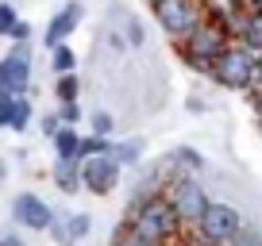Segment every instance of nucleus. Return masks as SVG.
Returning <instances> with one entry per match:
<instances>
[{
  "mask_svg": "<svg viewBox=\"0 0 262 246\" xmlns=\"http://www.w3.org/2000/svg\"><path fill=\"white\" fill-rule=\"evenodd\" d=\"M123 231H131V235H139V238H147V242L162 246L166 238L178 231V215H173V208L166 204V196H147L135 212H131V219H127Z\"/></svg>",
  "mask_w": 262,
  "mask_h": 246,
  "instance_id": "1",
  "label": "nucleus"
},
{
  "mask_svg": "<svg viewBox=\"0 0 262 246\" xmlns=\"http://www.w3.org/2000/svg\"><path fill=\"white\" fill-rule=\"evenodd\" d=\"M224 50H228V35H220L212 23H205V19L181 39V58H185L193 69H205V73L212 69V62L224 54Z\"/></svg>",
  "mask_w": 262,
  "mask_h": 246,
  "instance_id": "2",
  "label": "nucleus"
},
{
  "mask_svg": "<svg viewBox=\"0 0 262 246\" xmlns=\"http://www.w3.org/2000/svg\"><path fill=\"white\" fill-rule=\"evenodd\" d=\"M254 58H258V54H251L243 42H228V50L212 62L208 73H212L224 89H251V81H254Z\"/></svg>",
  "mask_w": 262,
  "mask_h": 246,
  "instance_id": "3",
  "label": "nucleus"
},
{
  "mask_svg": "<svg viewBox=\"0 0 262 246\" xmlns=\"http://www.w3.org/2000/svg\"><path fill=\"white\" fill-rule=\"evenodd\" d=\"M166 204L173 208L178 223H196L205 215V208H208V192H205V185L196 177H173L170 192H166Z\"/></svg>",
  "mask_w": 262,
  "mask_h": 246,
  "instance_id": "4",
  "label": "nucleus"
},
{
  "mask_svg": "<svg viewBox=\"0 0 262 246\" xmlns=\"http://www.w3.org/2000/svg\"><path fill=\"white\" fill-rule=\"evenodd\" d=\"M239 227H243V215H239L231 204H216V200H208L205 215L196 219V235L205 238V242H212V246L231 242Z\"/></svg>",
  "mask_w": 262,
  "mask_h": 246,
  "instance_id": "5",
  "label": "nucleus"
},
{
  "mask_svg": "<svg viewBox=\"0 0 262 246\" xmlns=\"http://www.w3.org/2000/svg\"><path fill=\"white\" fill-rule=\"evenodd\" d=\"M150 8H155L158 27H162L166 35H173V39H185V35L205 19L201 8H196V0H158Z\"/></svg>",
  "mask_w": 262,
  "mask_h": 246,
  "instance_id": "6",
  "label": "nucleus"
},
{
  "mask_svg": "<svg viewBox=\"0 0 262 246\" xmlns=\"http://www.w3.org/2000/svg\"><path fill=\"white\" fill-rule=\"evenodd\" d=\"M27 81H31V50L27 42H16V50L0 62V100H19L27 92Z\"/></svg>",
  "mask_w": 262,
  "mask_h": 246,
  "instance_id": "7",
  "label": "nucleus"
},
{
  "mask_svg": "<svg viewBox=\"0 0 262 246\" xmlns=\"http://www.w3.org/2000/svg\"><path fill=\"white\" fill-rule=\"evenodd\" d=\"M116 181H120V165H116L112 154H100V158H89L81 162V185L97 196H108L116 189Z\"/></svg>",
  "mask_w": 262,
  "mask_h": 246,
  "instance_id": "8",
  "label": "nucleus"
},
{
  "mask_svg": "<svg viewBox=\"0 0 262 246\" xmlns=\"http://www.w3.org/2000/svg\"><path fill=\"white\" fill-rule=\"evenodd\" d=\"M16 219L24 223V227H31V231H50L54 212H50V204L42 196H35V192H19V196H16Z\"/></svg>",
  "mask_w": 262,
  "mask_h": 246,
  "instance_id": "9",
  "label": "nucleus"
},
{
  "mask_svg": "<svg viewBox=\"0 0 262 246\" xmlns=\"http://www.w3.org/2000/svg\"><path fill=\"white\" fill-rule=\"evenodd\" d=\"M77 23H81V4L74 0V4H66V8L47 23V35H42V39H47V46H50V50H54V46H66V39L77 31Z\"/></svg>",
  "mask_w": 262,
  "mask_h": 246,
  "instance_id": "10",
  "label": "nucleus"
},
{
  "mask_svg": "<svg viewBox=\"0 0 262 246\" xmlns=\"http://www.w3.org/2000/svg\"><path fill=\"white\" fill-rule=\"evenodd\" d=\"M89 227H93V219L85 212H70V215H54V219H50V231H54L62 242H74V238L89 235Z\"/></svg>",
  "mask_w": 262,
  "mask_h": 246,
  "instance_id": "11",
  "label": "nucleus"
},
{
  "mask_svg": "<svg viewBox=\"0 0 262 246\" xmlns=\"http://www.w3.org/2000/svg\"><path fill=\"white\" fill-rule=\"evenodd\" d=\"M54 181L62 192H77L81 189V162H58L54 158Z\"/></svg>",
  "mask_w": 262,
  "mask_h": 246,
  "instance_id": "12",
  "label": "nucleus"
},
{
  "mask_svg": "<svg viewBox=\"0 0 262 246\" xmlns=\"http://www.w3.org/2000/svg\"><path fill=\"white\" fill-rule=\"evenodd\" d=\"M77 142H81V135H77L74 127H62V131L54 135V154H58V162H77Z\"/></svg>",
  "mask_w": 262,
  "mask_h": 246,
  "instance_id": "13",
  "label": "nucleus"
},
{
  "mask_svg": "<svg viewBox=\"0 0 262 246\" xmlns=\"http://www.w3.org/2000/svg\"><path fill=\"white\" fill-rule=\"evenodd\" d=\"M239 42H243V46L251 50V54H262V12H251V16H247Z\"/></svg>",
  "mask_w": 262,
  "mask_h": 246,
  "instance_id": "14",
  "label": "nucleus"
},
{
  "mask_svg": "<svg viewBox=\"0 0 262 246\" xmlns=\"http://www.w3.org/2000/svg\"><path fill=\"white\" fill-rule=\"evenodd\" d=\"M108 146H112L108 139H97V135H81V142H77V162H89V158L108 154Z\"/></svg>",
  "mask_w": 262,
  "mask_h": 246,
  "instance_id": "15",
  "label": "nucleus"
},
{
  "mask_svg": "<svg viewBox=\"0 0 262 246\" xmlns=\"http://www.w3.org/2000/svg\"><path fill=\"white\" fill-rule=\"evenodd\" d=\"M54 92H58V100H62V104H77V96H81V77H77V73L58 77Z\"/></svg>",
  "mask_w": 262,
  "mask_h": 246,
  "instance_id": "16",
  "label": "nucleus"
},
{
  "mask_svg": "<svg viewBox=\"0 0 262 246\" xmlns=\"http://www.w3.org/2000/svg\"><path fill=\"white\" fill-rule=\"evenodd\" d=\"M50 66H54L58 69V73H74V66H77V54H74V50H70V46H54V50H50Z\"/></svg>",
  "mask_w": 262,
  "mask_h": 246,
  "instance_id": "17",
  "label": "nucleus"
},
{
  "mask_svg": "<svg viewBox=\"0 0 262 246\" xmlns=\"http://www.w3.org/2000/svg\"><path fill=\"white\" fill-rule=\"evenodd\" d=\"M27 123H31V100L19 96L16 104H12V123H8V127H12V131H24Z\"/></svg>",
  "mask_w": 262,
  "mask_h": 246,
  "instance_id": "18",
  "label": "nucleus"
},
{
  "mask_svg": "<svg viewBox=\"0 0 262 246\" xmlns=\"http://www.w3.org/2000/svg\"><path fill=\"white\" fill-rule=\"evenodd\" d=\"M108 154L116 158V165H127L139 158V142H123V146H108Z\"/></svg>",
  "mask_w": 262,
  "mask_h": 246,
  "instance_id": "19",
  "label": "nucleus"
},
{
  "mask_svg": "<svg viewBox=\"0 0 262 246\" xmlns=\"http://www.w3.org/2000/svg\"><path fill=\"white\" fill-rule=\"evenodd\" d=\"M228 246H262V235H258L254 227H239V231H235V238H231Z\"/></svg>",
  "mask_w": 262,
  "mask_h": 246,
  "instance_id": "20",
  "label": "nucleus"
},
{
  "mask_svg": "<svg viewBox=\"0 0 262 246\" xmlns=\"http://www.w3.org/2000/svg\"><path fill=\"white\" fill-rule=\"evenodd\" d=\"M112 127H116V119L108 112H97L93 115V135H97V139H108V135H112Z\"/></svg>",
  "mask_w": 262,
  "mask_h": 246,
  "instance_id": "21",
  "label": "nucleus"
},
{
  "mask_svg": "<svg viewBox=\"0 0 262 246\" xmlns=\"http://www.w3.org/2000/svg\"><path fill=\"white\" fill-rule=\"evenodd\" d=\"M19 23V16H16V8L12 4H0V35H12V27Z\"/></svg>",
  "mask_w": 262,
  "mask_h": 246,
  "instance_id": "22",
  "label": "nucleus"
},
{
  "mask_svg": "<svg viewBox=\"0 0 262 246\" xmlns=\"http://www.w3.org/2000/svg\"><path fill=\"white\" fill-rule=\"evenodd\" d=\"M173 162H181L185 169H201V165H205L201 158H196V150H189V146H181L178 154H173Z\"/></svg>",
  "mask_w": 262,
  "mask_h": 246,
  "instance_id": "23",
  "label": "nucleus"
},
{
  "mask_svg": "<svg viewBox=\"0 0 262 246\" xmlns=\"http://www.w3.org/2000/svg\"><path fill=\"white\" fill-rule=\"evenodd\" d=\"M116 246H158V242H147V238L131 235V231H120V238H116Z\"/></svg>",
  "mask_w": 262,
  "mask_h": 246,
  "instance_id": "24",
  "label": "nucleus"
},
{
  "mask_svg": "<svg viewBox=\"0 0 262 246\" xmlns=\"http://www.w3.org/2000/svg\"><path fill=\"white\" fill-rule=\"evenodd\" d=\"M77 115H81L77 104H62V115H58V119H62V127H70V123H77Z\"/></svg>",
  "mask_w": 262,
  "mask_h": 246,
  "instance_id": "25",
  "label": "nucleus"
},
{
  "mask_svg": "<svg viewBox=\"0 0 262 246\" xmlns=\"http://www.w3.org/2000/svg\"><path fill=\"white\" fill-rule=\"evenodd\" d=\"M58 131H62V119H58V115H47V119H42V135H47V139H54Z\"/></svg>",
  "mask_w": 262,
  "mask_h": 246,
  "instance_id": "26",
  "label": "nucleus"
},
{
  "mask_svg": "<svg viewBox=\"0 0 262 246\" xmlns=\"http://www.w3.org/2000/svg\"><path fill=\"white\" fill-rule=\"evenodd\" d=\"M8 39H16V42H27V39H31V23H24V19H19V23L12 27V35H8Z\"/></svg>",
  "mask_w": 262,
  "mask_h": 246,
  "instance_id": "27",
  "label": "nucleus"
},
{
  "mask_svg": "<svg viewBox=\"0 0 262 246\" xmlns=\"http://www.w3.org/2000/svg\"><path fill=\"white\" fill-rule=\"evenodd\" d=\"M12 104H16V100H0V127L12 123Z\"/></svg>",
  "mask_w": 262,
  "mask_h": 246,
  "instance_id": "28",
  "label": "nucleus"
},
{
  "mask_svg": "<svg viewBox=\"0 0 262 246\" xmlns=\"http://www.w3.org/2000/svg\"><path fill=\"white\" fill-rule=\"evenodd\" d=\"M251 85H254V89H262V54L254 58V81Z\"/></svg>",
  "mask_w": 262,
  "mask_h": 246,
  "instance_id": "29",
  "label": "nucleus"
},
{
  "mask_svg": "<svg viewBox=\"0 0 262 246\" xmlns=\"http://www.w3.org/2000/svg\"><path fill=\"white\" fill-rule=\"evenodd\" d=\"M0 246H19V238H12V235H8V238H4Z\"/></svg>",
  "mask_w": 262,
  "mask_h": 246,
  "instance_id": "30",
  "label": "nucleus"
},
{
  "mask_svg": "<svg viewBox=\"0 0 262 246\" xmlns=\"http://www.w3.org/2000/svg\"><path fill=\"white\" fill-rule=\"evenodd\" d=\"M251 4H254V12H262V0H251Z\"/></svg>",
  "mask_w": 262,
  "mask_h": 246,
  "instance_id": "31",
  "label": "nucleus"
},
{
  "mask_svg": "<svg viewBox=\"0 0 262 246\" xmlns=\"http://www.w3.org/2000/svg\"><path fill=\"white\" fill-rule=\"evenodd\" d=\"M258 108H262V89H258Z\"/></svg>",
  "mask_w": 262,
  "mask_h": 246,
  "instance_id": "32",
  "label": "nucleus"
},
{
  "mask_svg": "<svg viewBox=\"0 0 262 246\" xmlns=\"http://www.w3.org/2000/svg\"><path fill=\"white\" fill-rule=\"evenodd\" d=\"M150 4H158V0H150Z\"/></svg>",
  "mask_w": 262,
  "mask_h": 246,
  "instance_id": "33",
  "label": "nucleus"
}]
</instances>
